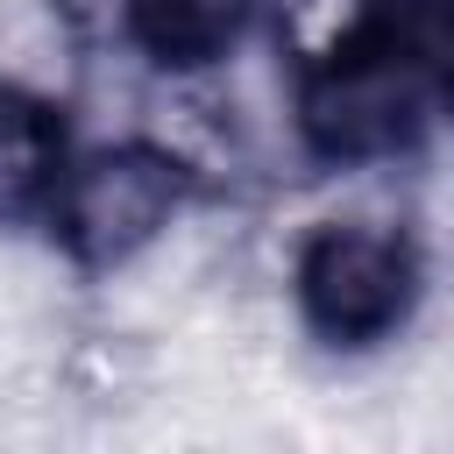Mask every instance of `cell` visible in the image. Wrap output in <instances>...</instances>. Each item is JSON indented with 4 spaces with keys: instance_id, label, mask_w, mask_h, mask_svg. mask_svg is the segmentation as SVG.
Listing matches in <instances>:
<instances>
[{
    "instance_id": "obj_1",
    "label": "cell",
    "mask_w": 454,
    "mask_h": 454,
    "mask_svg": "<svg viewBox=\"0 0 454 454\" xmlns=\"http://www.w3.org/2000/svg\"><path fill=\"white\" fill-rule=\"evenodd\" d=\"M433 78L404 0H348L312 35L291 85V128L326 170H376L419 149L433 128Z\"/></svg>"
},
{
    "instance_id": "obj_2",
    "label": "cell",
    "mask_w": 454,
    "mask_h": 454,
    "mask_svg": "<svg viewBox=\"0 0 454 454\" xmlns=\"http://www.w3.org/2000/svg\"><path fill=\"white\" fill-rule=\"evenodd\" d=\"M192 192H199V170L184 149H170L156 135H121V142H92L71 156L43 227L71 270L114 277L184 220Z\"/></svg>"
},
{
    "instance_id": "obj_3",
    "label": "cell",
    "mask_w": 454,
    "mask_h": 454,
    "mask_svg": "<svg viewBox=\"0 0 454 454\" xmlns=\"http://www.w3.org/2000/svg\"><path fill=\"white\" fill-rule=\"evenodd\" d=\"M426 298V255L390 220H319L291 255V305L333 355L390 348Z\"/></svg>"
},
{
    "instance_id": "obj_4",
    "label": "cell",
    "mask_w": 454,
    "mask_h": 454,
    "mask_svg": "<svg viewBox=\"0 0 454 454\" xmlns=\"http://www.w3.org/2000/svg\"><path fill=\"white\" fill-rule=\"evenodd\" d=\"M78 142L50 92L0 78V227H43Z\"/></svg>"
},
{
    "instance_id": "obj_5",
    "label": "cell",
    "mask_w": 454,
    "mask_h": 454,
    "mask_svg": "<svg viewBox=\"0 0 454 454\" xmlns=\"http://www.w3.org/2000/svg\"><path fill=\"white\" fill-rule=\"evenodd\" d=\"M114 14L142 64L163 78H199L248 43L262 0H114Z\"/></svg>"
},
{
    "instance_id": "obj_6",
    "label": "cell",
    "mask_w": 454,
    "mask_h": 454,
    "mask_svg": "<svg viewBox=\"0 0 454 454\" xmlns=\"http://www.w3.org/2000/svg\"><path fill=\"white\" fill-rule=\"evenodd\" d=\"M411 21H419L426 78H433V114L454 128V0H426V7H411Z\"/></svg>"
},
{
    "instance_id": "obj_7",
    "label": "cell",
    "mask_w": 454,
    "mask_h": 454,
    "mask_svg": "<svg viewBox=\"0 0 454 454\" xmlns=\"http://www.w3.org/2000/svg\"><path fill=\"white\" fill-rule=\"evenodd\" d=\"M404 7H426V0H404Z\"/></svg>"
}]
</instances>
